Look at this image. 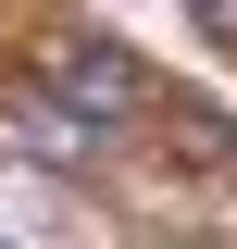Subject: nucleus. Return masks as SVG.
Returning a JSON list of instances; mask_svg holds the SVG:
<instances>
[{
  "label": "nucleus",
  "mask_w": 237,
  "mask_h": 249,
  "mask_svg": "<svg viewBox=\"0 0 237 249\" xmlns=\"http://www.w3.org/2000/svg\"><path fill=\"white\" fill-rule=\"evenodd\" d=\"M25 75H50V88L75 100V112H88L100 137H113V124H138V112H150V75H138V50H125V37H100V25H62L50 50L25 62Z\"/></svg>",
  "instance_id": "obj_1"
},
{
  "label": "nucleus",
  "mask_w": 237,
  "mask_h": 249,
  "mask_svg": "<svg viewBox=\"0 0 237 249\" xmlns=\"http://www.w3.org/2000/svg\"><path fill=\"white\" fill-rule=\"evenodd\" d=\"M88 150H100V124L75 112V100H62L50 75H13V88H0V162H38V175H75Z\"/></svg>",
  "instance_id": "obj_2"
},
{
  "label": "nucleus",
  "mask_w": 237,
  "mask_h": 249,
  "mask_svg": "<svg viewBox=\"0 0 237 249\" xmlns=\"http://www.w3.org/2000/svg\"><path fill=\"white\" fill-rule=\"evenodd\" d=\"M150 112H162V162H175V175H200V187L237 175V112H212V100H187V88H162Z\"/></svg>",
  "instance_id": "obj_3"
},
{
  "label": "nucleus",
  "mask_w": 237,
  "mask_h": 249,
  "mask_svg": "<svg viewBox=\"0 0 237 249\" xmlns=\"http://www.w3.org/2000/svg\"><path fill=\"white\" fill-rule=\"evenodd\" d=\"M187 13H200V37H225V50H237V0H187Z\"/></svg>",
  "instance_id": "obj_4"
}]
</instances>
